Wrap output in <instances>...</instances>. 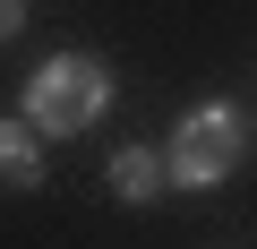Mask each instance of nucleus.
Returning <instances> with one entry per match:
<instances>
[{
	"label": "nucleus",
	"mask_w": 257,
	"mask_h": 249,
	"mask_svg": "<svg viewBox=\"0 0 257 249\" xmlns=\"http://www.w3.org/2000/svg\"><path fill=\"white\" fill-rule=\"evenodd\" d=\"M103 103H111V69H103L94 52H52V60L26 77L18 120H35V138H77V129L103 120Z\"/></svg>",
	"instance_id": "nucleus-1"
},
{
	"label": "nucleus",
	"mask_w": 257,
	"mask_h": 249,
	"mask_svg": "<svg viewBox=\"0 0 257 249\" xmlns=\"http://www.w3.org/2000/svg\"><path fill=\"white\" fill-rule=\"evenodd\" d=\"M240 155H248L240 103H197V112H180V129L163 146V172H172V189H223L240 172Z\"/></svg>",
	"instance_id": "nucleus-2"
},
{
	"label": "nucleus",
	"mask_w": 257,
	"mask_h": 249,
	"mask_svg": "<svg viewBox=\"0 0 257 249\" xmlns=\"http://www.w3.org/2000/svg\"><path fill=\"white\" fill-rule=\"evenodd\" d=\"M103 181H111V198H120V206H155V198L172 189V172H163V146H120Z\"/></svg>",
	"instance_id": "nucleus-3"
},
{
	"label": "nucleus",
	"mask_w": 257,
	"mask_h": 249,
	"mask_svg": "<svg viewBox=\"0 0 257 249\" xmlns=\"http://www.w3.org/2000/svg\"><path fill=\"white\" fill-rule=\"evenodd\" d=\"M0 189H43V138L35 120H0Z\"/></svg>",
	"instance_id": "nucleus-4"
},
{
	"label": "nucleus",
	"mask_w": 257,
	"mask_h": 249,
	"mask_svg": "<svg viewBox=\"0 0 257 249\" xmlns=\"http://www.w3.org/2000/svg\"><path fill=\"white\" fill-rule=\"evenodd\" d=\"M18 26H26V0H0V43H9Z\"/></svg>",
	"instance_id": "nucleus-5"
}]
</instances>
